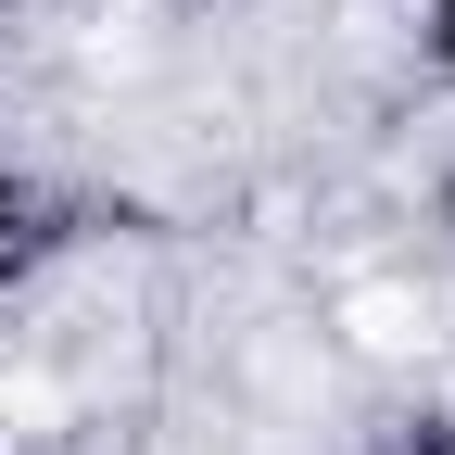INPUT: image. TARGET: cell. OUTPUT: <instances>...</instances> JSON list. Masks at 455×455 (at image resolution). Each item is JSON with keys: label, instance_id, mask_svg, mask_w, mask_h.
<instances>
[{"label": "cell", "instance_id": "cell-1", "mask_svg": "<svg viewBox=\"0 0 455 455\" xmlns=\"http://www.w3.org/2000/svg\"><path fill=\"white\" fill-rule=\"evenodd\" d=\"M341 329H355L367 355H430V304H405V291H355Z\"/></svg>", "mask_w": 455, "mask_h": 455}]
</instances>
